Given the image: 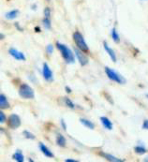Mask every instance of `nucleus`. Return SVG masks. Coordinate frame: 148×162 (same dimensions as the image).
Here are the masks:
<instances>
[{
  "instance_id": "9b49d317",
  "label": "nucleus",
  "mask_w": 148,
  "mask_h": 162,
  "mask_svg": "<svg viewBox=\"0 0 148 162\" xmlns=\"http://www.w3.org/2000/svg\"><path fill=\"white\" fill-rule=\"evenodd\" d=\"M0 108L1 110H6L10 108V102L4 94H0Z\"/></svg>"
},
{
  "instance_id": "6e6552de",
  "label": "nucleus",
  "mask_w": 148,
  "mask_h": 162,
  "mask_svg": "<svg viewBox=\"0 0 148 162\" xmlns=\"http://www.w3.org/2000/svg\"><path fill=\"white\" fill-rule=\"evenodd\" d=\"M9 53L15 60H18V61H25V56L24 55V52L18 51L15 48H10Z\"/></svg>"
},
{
  "instance_id": "c756f323",
  "label": "nucleus",
  "mask_w": 148,
  "mask_h": 162,
  "mask_svg": "<svg viewBox=\"0 0 148 162\" xmlns=\"http://www.w3.org/2000/svg\"><path fill=\"white\" fill-rule=\"evenodd\" d=\"M143 161H144V162H148V156H146V157L143 159Z\"/></svg>"
},
{
  "instance_id": "20e7f679",
  "label": "nucleus",
  "mask_w": 148,
  "mask_h": 162,
  "mask_svg": "<svg viewBox=\"0 0 148 162\" xmlns=\"http://www.w3.org/2000/svg\"><path fill=\"white\" fill-rule=\"evenodd\" d=\"M105 73L108 76V78L110 80H112L113 82H115L119 84L126 83V79L121 74H119L117 71H115L114 70L108 68V67H105Z\"/></svg>"
},
{
  "instance_id": "4be33fe9",
  "label": "nucleus",
  "mask_w": 148,
  "mask_h": 162,
  "mask_svg": "<svg viewBox=\"0 0 148 162\" xmlns=\"http://www.w3.org/2000/svg\"><path fill=\"white\" fill-rule=\"evenodd\" d=\"M23 135H24V137H25V139H27V140H35V139H36L35 135H34L33 133H31L30 131H28V130H24V131H23Z\"/></svg>"
},
{
  "instance_id": "bb28decb",
  "label": "nucleus",
  "mask_w": 148,
  "mask_h": 162,
  "mask_svg": "<svg viewBox=\"0 0 148 162\" xmlns=\"http://www.w3.org/2000/svg\"><path fill=\"white\" fill-rule=\"evenodd\" d=\"M60 123H61V127L63 128V129H64V130H67V126H66L65 120H64V119H61V120H60Z\"/></svg>"
},
{
  "instance_id": "b1692460",
  "label": "nucleus",
  "mask_w": 148,
  "mask_h": 162,
  "mask_svg": "<svg viewBox=\"0 0 148 162\" xmlns=\"http://www.w3.org/2000/svg\"><path fill=\"white\" fill-rule=\"evenodd\" d=\"M6 120H7L6 115L3 113V111H1V112H0V123L3 124V123H5V122H6Z\"/></svg>"
},
{
  "instance_id": "7c9ffc66",
  "label": "nucleus",
  "mask_w": 148,
  "mask_h": 162,
  "mask_svg": "<svg viewBox=\"0 0 148 162\" xmlns=\"http://www.w3.org/2000/svg\"><path fill=\"white\" fill-rule=\"evenodd\" d=\"M28 161H29V162H35V161H34V160H33L32 158H30V157L28 158Z\"/></svg>"
},
{
  "instance_id": "f03ea898",
  "label": "nucleus",
  "mask_w": 148,
  "mask_h": 162,
  "mask_svg": "<svg viewBox=\"0 0 148 162\" xmlns=\"http://www.w3.org/2000/svg\"><path fill=\"white\" fill-rule=\"evenodd\" d=\"M73 40L77 46L78 49H80L81 51H83V52L87 53L89 52V47L87 45V43L85 42V39L83 38V36L79 32V31H76L73 33Z\"/></svg>"
},
{
  "instance_id": "0eeeda50",
  "label": "nucleus",
  "mask_w": 148,
  "mask_h": 162,
  "mask_svg": "<svg viewBox=\"0 0 148 162\" xmlns=\"http://www.w3.org/2000/svg\"><path fill=\"white\" fill-rule=\"evenodd\" d=\"M22 124V121H21V118L18 115L16 114H12L10 115L9 117V126L12 129H16L18 128Z\"/></svg>"
},
{
  "instance_id": "cd10ccee",
  "label": "nucleus",
  "mask_w": 148,
  "mask_h": 162,
  "mask_svg": "<svg viewBox=\"0 0 148 162\" xmlns=\"http://www.w3.org/2000/svg\"><path fill=\"white\" fill-rule=\"evenodd\" d=\"M65 162H79V161L76 160V159H73V158H67L65 160Z\"/></svg>"
},
{
  "instance_id": "2eb2a0df",
  "label": "nucleus",
  "mask_w": 148,
  "mask_h": 162,
  "mask_svg": "<svg viewBox=\"0 0 148 162\" xmlns=\"http://www.w3.org/2000/svg\"><path fill=\"white\" fill-rule=\"evenodd\" d=\"M12 158L16 161V162H25V156L22 153L21 150H17L13 155H12Z\"/></svg>"
},
{
  "instance_id": "5701e85b",
  "label": "nucleus",
  "mask_w": 148,
  "mask_h": 162,
  "mask_svg": "<svg viewBox=\"0 0 148 162\" xmlns=\"http://www.w3.org/2000/svg\"><path fill=\"white\" fill-rule=\"evenodd\" d=\"M54 51H55V48H54L53 44H48L46 46V52L48 53V55H52V53L54 52Z\"/></svg>"
},
{
  "instance_id": "dca6fc26",
  "label": "nucleus",
  "mask_w": 148,
  "mask_h": 162,
  "mask_svg": "<svg viewBox=\"0 0 148 162\" xmlns=\"http://www.w3.org/2000/svg\"><path fill=\"white\" fill-rule=\"evenodd\" d=\"M80 122L83 126H84L85 128H87L89 129H94L95 128V124L93 122H91L90 120L86 119V118H81Z\"/></svg>"
},
{
  "instance_id": "412c9836",
  "label": "nucleus",
  "mask_w": 148,
  "mask_h": 162,
  "mask_svg": "<svg viewBox=\"0 0 148 162\" xmlns=\"http://www.w3.org/2000/svg\"><path fill=\"white\" fill-rule=\"evenodd\" d=\"M42 25L45 29H51L52 28V23H51V18H46L44 17L42 20Z\"/></svg>"
},
{
  "instance_id": "393cba45",
  "label": "nucleus",
  "mask_w": 148,
  "mask_h": 162,
  "mask_svg": "<svg viewBox=\"0 0 148 162\" xmlns=\"http://www.w3.org/2000/svg\"><path fill=\"white\" fill-rule=\"evenodd\" d=\"M44 17L51 18V10H50V8H45L44 9Z\"/></svg>"
},
{
  "instance_id": "2f4dec72",
  "label": "nucleus",
  "mask_w": 148,
  "mask_h": 162,
  "mask_svg": "<svg viewBox=\"0 0 148 162\" xmlns=\"http://www.w3.org/2000/svg\"><path fill=\"white\" fill-rule=\"evenodd\" d=\"M146 97L148 98V94H146Z\"/></svg>"
},
{
  "instance_id": "4468645a",
  "label": "nucleus",
  "mask_w": 148,
  "mask_h": 162,
  "mask_svg": "<svg viewBox=\"0 0 148 162\" xmlns=\"http://www.w3.org/2000/svg\"><path fill=\"white\" fill-rule=\"evenodd\" d=\"M56 144L58 145V146H60V147H65L66 146V144H67V140H66V138L62 135V134H60V133H57V135H56Z\"/></svg>"
},
{
  "instance_id": "7ed1b4c3",
  "label": "nucleus",
  "mask_w": 148,
  "mask_h": 162,
  "mask_svg": "<svg viewBox=\"0 0 148 162\" xmlns=\"http://www.w3.org/2000/svg\"><path fill=\"white\" fill-rule=\"evenodd\" d=\"M19 96L22 98L25 99H32L35 97V92L32 89V87L27 84V83H22L19 86V90H18Z\"/></svg>"
},
{
  "instance_id": "423d86ee",
  "label": "nucleus",
  "mask_w": 148,
  "mask_h": 162,
  "mask_svg": "<svg viewBox=\"0 0 148 162\" xmlns=\"http://www.w3.org/2000/svg\"><path fill=\"white\" fill-rule=\"evenodd\" d=\"M42 76L46 82L52 83L54 82V74L51 68L48 66L47 63H43L42 65Z\"/></svg>"
},
{
  "instance_id": "f257e3e1",
  "label": "nucleus",
  "mask_w": 148,
  "mask_h": 162,
  "mask_svg": "<svg viewBox=\"0 0 148 162\" xmlns=\"http://www.w3.org/2000/svg\"><path fill=\"white\" fill-rule=\"evenodd\" d=\"M56 46L57 50L59 51V52L61 53L64 61L67 64H74L75 63V55L66 44H63V43H60L57 41L56 43Z\"/></svg>"
},
{
  "instance_id": "1a4fd4ad",
  "label": "nucleus",
  "mask_w": 148,
  "mask_h": 162,
  "mask_svg": "<svg viewBox=\"0 0 148 162\" xmlns=\"http://www.w3.org/2000/svg\"><path fill=\"white\" fill-rule=\"evenodd\" d=\"M38 148H39V150H40V152L45 155V156H47V157H50V158H53L55 155H54V154H53V152L49 149L43 142H39L38 143Z\"/></svg>"
},
{
  "instance_id": "a878e982",
  "label": "nucleus",
  "mask_w": 148,
  "mask_h": 162,
  "mask_svg": "<svg viewBox=\"0 0 148 162\" xmlns=\"http://www.w3.org/2000/svg\"><path fill=\"white\" fill-rule=\"evenodd\" d=\"M142 128L148 130V119H144L142 123Z\"/></svg>"
},
{
  "instance_id": "f3484780",
  "label": "nucleus",
  "mask_w": 148,
  "mask_h": 162,
  "mask_svg": "<svg viewBox=\"0 0 148 162\" xmlns=\"http://www.w3.org/2000/svg\"><path fill=\"white\" fill-rule=\"evenodd\" d=\"M63 103H64V105H65L66 107L70 108V109H71V110L75 109V104H74V102H73L70 98H69L68 97H63Z\"/></svg>"
},
{
  "instance_id": "aec40b11",
  "label": "nucleus",
  "mask_w": 148,
  "mask_h": 162,
  "mask_svg": "<svg viewBox=\"0 0 148 162\" xmlns=\"http://www.w3.org/2000/svg\"><path fill=\"white\" fill-rule=\"evenodd\" d=\"M134 151L138 155H144L147 152L146 148L143 145H137V146H135L134 147Z\"/></svg>"
},
{
  "instance_id": "6ab92c4d",
  "label": "nucleus",
  "mask_w": 148,
  "mask_h": 162,
  "mask_svg": "<svg viewBox=\"0 0 148 162\" xmlns=\"http://www.w3.org/2000/svg\"><path fill=\"white\" fill-rule=\"evenodd\" d=\"M111 35H112V38H113V40H114V42H116V43H119V42H120V37H119V35H118L117 30H116L115 27H114V28L112 29Z\"/></svg>"
},
{
  "instance_id": "c85d7f7f",
  "label": "nucleus",
  "mask_w": 148,
  "mask_h": 162,
  "mask_svg": "<svg viewBox=\"0 0 148 162\" xmlns=\"http://www.w3.org/2000/svg\"><path fill=\"white\" fill-rule=\"evenodd\" d=\"M66 91H67L68 93H70V92H71V90L69 88V86H66Z\"/></svg>"
},
{
  "instance_id": "39448f33",
  "label": "nucleus",
  "mask_w": 148,
  "mask_h": 162,
  "mask_svg": "<svg viewBox=\"0 0 148 162\" xmlns=\"http://www.w3.org/2000/svg\"><path fill=\"white\" fill-rule=\"evenodd\" d=\"M74 55H75V57L77 58L78 62L80 63L81 66H85L88 64V57L85 56V52H83V51H81L80 49L78 48H74Z\"/></svg>"
},
{
  "instance_id": "a211bd4d",
  "label": "nucleus",
  "mask_w": 148,
  "mask_h": 162,
  "mask_svg": "<svg viewBox=\"0 0 148 162\" xmlns=\"http://www.w3.org/2000/svg\"><path fill=\"white\" fill-rule=\"evenodd\" d=\"M18 14H19V11L18 10H12V11L7 12L5 14V17L8 20H13V19H15L18 16Z\"/></svg>"
},
{
  "instance_id": "f8f14e48",
  "label": "nucleus",
  "mask_w": 148,
  "mask_h": 162,
  "mask_svg": "<svg viewBox=\"0 0 148 162\" xmlns=\"http://www.w3.org/2000/svg\"><path fill=\"white\" fill-rule=\"evenodd\" d=\"M101 155L105 159H107L109 162H124L122 159H120V158H118V157H116V156H114V155H111V154H108V153L101 152Z\"/></svg>"
},
{
  "instance_id": "9d476101",
  "label": "nucleus",
  "mask_w": 148,
  "mask_h": 162,
  "mask_svg": "<svg viewBox=\"0 0 148 162\" xmlns=\"http://www.w3.org/2000/svg\"><path fill=\"white\" fill-rule=\"evenodd\" d=\"M103 47H104V50H105V52L108 53V56H110V58H111V60L113 61V62H116V55H115V52L106 43V42H104L103 43Z\"/></svg>"
},
{
  "instance_id": "ddd939ff",
  "label": "nucleus",
  "mask_w": 148,
  "mask_h": 162,
  "mask_svg": "<svg viewBox=\"0 0 148 162\" xmlns=\"http://www.w3.org/2000/svg\"><path fill=\"white\" fill-rule=\"evenodd\" d=\"M100 119H101V122L102 126H103L106 129H108V130H112V129H113V123H112V121H111L108 117H106V116H101Z\"/></svg>"
}]
</instances>
